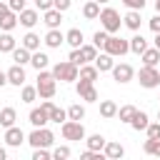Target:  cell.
Returning a JSON list of instances; mask_svg holds the SVG:
<instances>
[{
    "instance_id": "cell-44",
    "label": "cell",
    "mask_w": 160,
    "mask_h": 160,
    "mask_svg": "<svg viewBox=\"0 0 160 160\" xmlns=\"http://www.w3.org/2000/svg\"><path fill=\"white\" fill-rule=\"evenodd\" d=\"M32 160H50V152H48V148H35V152H32Z\"/></svg>"
},
{
    "instance_id": "cell-25",
    "label": "cell",
    "mask_w": 160,
    "mask_h": 160,
    "mask_svg": "<svg viewBox=\"0 0 160 160\" xmlns=\"http://www.w3.org/2000/svg\"><path fill=\"white\" fill-rule=\"evenodd\" d=\"M30 58H32V52H30L28 48H22V45L12 50V60H15L18 65H25V62H30Z\"/></svg>"
},
{
    "instance_id": "cell-6",
    "label": "cell",
    "mask_w": 160,
    "mask_h": 160,
    "mask_svg": "<svg viewBox=\"0 0 160 160\" xmlns=\"http://www.w3.org/2000/svg\"><path fill=\"white\" fill-rule=\"evenodd\" d=\"M60 132H62L65 140H85V128H82L80 120H65Z\"/></svg>"
},
{
    "instance_id": "cell-34",
    "label": "cell",
    "mask_w": 160,
    "mask_h": 160,
    "mask_svg": "<svg viewBox=\"0 0 160 160\" xmlns=\"http://www.w3.org/2000/svg\"><path fill=\"white\" fill-rule=\"evenodd\" d=\"M142 150H145L148 155H155V158H160V140H155V138H148V140H145V145H142Z\"/></svg>"
},
{
    "instance_id": "cell-16",
    "label": "cell",
    "mask_w": 160,
    "mask_h": 160,
    "mask_svg": "<svg viewBox=\"0 0 160 160\" xmlns=\"http://www.w3.org/2000/svg\"><path fill=\"white\" fill-rule=\"evenodd\" d=\"M102 152H105V158H110V160H118V158H122V155H125V148H122L120 142H105Z\"/></svg>"
},
{
    "instance_id": "cell-29",
    "label": "cell",
    "mask_w": 160,
    "mask_h": 160,
    "mask_svg": "<svg viewBox=\"0 0 160 160\" xmlns=\"http://www.w3.org/2000/svg\"><path fill=\"white\" fill-rule=\"evenodd\" d=\"M12 50H15V38L2 30V35H0V52H12Z\"/></svg>"
},
{
    "instance_id": "cell-7",
    "label": "cell",
    "mask_w": 160,
    "mask_h": 160,
    "mask_svg": "<svg viewBox=\"0 0 160 160\" xmlns=\"http://www.w3.org/2000/svg\"><path fill=\"white\" fill-rule=\"evenodd\" d=\"M112 78H115V82L125 85V82H130V80L135 78V70H132L128 62H120V65H112Z\"/></svg>"
},
{
    "instance_id": "cell-33",
    "label": "cell",
    "mask_w": 160,
    "mask_h": 160,
    "mask_svg": "<svg viewBox=\"0 0 160 160\" xmlns=\"http://www.w3.org/2000/svg\"><path fill=\"white\" fill-rule=\"evenodd\" d=\"M85 142H88V148H90V150H102L108 140H105V138H102L100 132H95V135H90V138H88Z\"/></svg>"
},
{
    "instance_id": "cell-47",
    "label": "cell",
    "mask_w": 160,
    "mask_h": 160,
    "mask_svg": "<svg viewBox=\"0 0 160 160\" xmlns=\"http://www.w3.org/2000/svg\"><path fill=\"white\" fill-rule=\"evenodd\" d=\"M70 5H72V0H52V8H58L60 12L70 10Z\"/></svg>"
},
{
    "instance_id": "cell-27",
    "label": "cell",
    "mask_w": 160,
    "mask_h": 160,
    "mask_svg": "<svg viewBox=\"0 0 160 160\" xmlns=\"http://www.w3.org/2000/svg\"><path fill=\"white\" fill-rule=\"evenodd\" d=\"M65 42H68V45H72V48H80V45H82V32H80L78 28L68 30V32H65Z\"/></svg>"
},
{
    "instance_id": "cell-30",
    "label": "cell",
    "mask_w": 160,
    "mask_h": 160,
    "mask_svg": "<svg viewBox=\"0 0 160 160\" xmlns=\"http://www.w3.org/2000/svg\"><path fill=\"white\" fill-rule=\"evenodd\" d=\"M22 48H28L30 52H35V50L40 48V35H35V32H28V35L22 38Z\"/></svg>"
},
{
    "instance_id": "cell-14",
    "label": "cell",
    "mask_w": 160,
    "mask_h": 160,
    "mask_svg": "<svg viewBox=\"0 0 160 160\" xmlns=\"http://www.w3.org/2000/svg\"><path fill=\"white\" fill-rule=\"evenodd\" d=\"M48 48H60L62 42H65V35L58 30V28H52V30H48V35H45V40H42Z\"/></svg>"
},
{
    "instance_id": "cell-21",
    "label": "cell",
    "mask_w": 160,
    "mask_h": 160,
    "mask_svg": "<svg viewBox=\"0 0 160 160\" xmlns=\"http://www.w3.org/2000/svg\"><path fill=\"white\" fill-rule=\"evenodd\" d=\"M15 120H18V112H15V108H2V110H0V125H2V128H10V125H15Z\"/></svg>"
},
{
    "instance_id": "cell-56",
    "label": "cell",
    "mask_w": 160,
    "mask_h": 160,
    "mask_svg": "<svg viewBox=\"0 0 160 160\" xmlns=\"http://www.w3.org/2000/svg\"><path fill=\"white\" fill-rule=\"evenodd\" d=\"M95 2H100V5H105V2H110V0H95Z\"/></svg>"
},
{
    "instance_id": "cell-22",
    "label": "cell",
    "mask_w": 160,
    "mask_h": 160,
    "mask_svg": "<svg viewBox=\"0 0 160 160\" xmlns=\"http://www.w3.org/2000/svg\"><path fill=\"white\" fill-rule=\"evenodd\" d=\"M130 125H132V130H138V132H140V130H145V128L150 125V118H148V112L138 110V112H135V118L130 120Z\"/></svg>"
},
{
    "instance_id": "cell-28",
    "label": "cell",
    "mask_w": 160,
    "mask_h": 160,
    "mask_svg": "<svg viewBox=\"0 0 160 160\" xmlns=\"http://www.w3.org/2000/svg\"><path fill=\"white\" fill-rule=\"evenodd\" d=\"M100 115L108 118V120L115 118V115H118V105H115L112 100H102V102H100Z\"/></svg>"
},
{
    "instance_id": "cell-43",
    "label": "cell",
    "mask_w": 160,
    "mask_h": 160,
    "mask_svg": "<svg viewBox=\"0 0 160 160\" xmlns=\"http://www.w3.org/2000/svg\"><path fill=\"white\" fill-rule=\"evenodd\" d=\"M68 60H70V62H75L78 68H80V65H85V62H82V55H80V48H72V52H70V58H68Z\"/></svg>"
},
{
    "instance_id": "cell-48",
    "label": "cell",
    "mask_w": 160,
    "mask_h": 160,
    "mask_svg": "<svg viewBox=\"0 0 160 160\" xmlns=\"http://www.w3.org/2000/svg\"><path fill=\"white\" fill-rule=\"evenodd\" d=\"M35 8H38L40 12H45V10L52 8V0H35Z\"/></svg>"
},
{
    "instance_id": "cell-20",
    "label": "cell",
    "mask_w": 160,
    "mask_h": 160,
    "mask_svg": "<svg viewBox=\"0 0 160 160\" xmlns=\"http://www.w3.org/2000/svg\"><path fill=\"white\" fill-rule=\"evenodd\" d=\"M112 65H115V62H112V55H110V52H102V55H98V58H95V68H98L100 72L112 70Z\"/></svg>"
},
{
    "instance_id": "cell-39",
    "label": "cell",
    "mask_w": 160,
    "mask_h": 160,
    "mask_svg": "<svg viewBox=\"0 0 160 160\" xmlns=\"http://www.w3.org/2000/svg\"><path fill=\"white\" fill-rule=\"evenodd\" d=\"M35 98H38V88L25 85V88H22V102H32Z\"/></svg>"
},
{
    "instance_id": "cell-35",
    "label": "cell",
    "mask_w": 160,
    "mask_h": 160,
    "mask_svg": "<svg viewBox=\"0 0 160 160\" xmlns=\"http://www.w3.org/2000/svg\"><path fill=\"white\" fill-rule=\"evenodd\" d=\"M80 55H82V62H90L98 58V48L95 45H80Z\"/></svg>"
},
{
    "instance_id": "cell-2",
    "label": "cell",
    "mask_w": 160,
    "mask_h": 160,
    "mask_svg": "<svg viewBox=\"0 0 160 160\" xmlns=\"http://www.w3.org/2000/svg\"><path fill=\"white\" fill-rule=\"evenodd\" d=\"M100 22H102V30H108L110 35L112 32H118L120 30V12L115 10V8H102L100 10Z\"/></svg>"
},
{
    "instance_id": "cell-57",
    "label": "cell",
    "mask_w": 160,
    "mask_h": 160,
    "mask_svg": "<svg viewBox=\"0 0 160 160\" xmlns=\"http://www.w3.org/2000/svg\"><path fill=\"white\" fill-rule=\"evenodd\" d=\"M158 120H160V110H158Z\"/></svg>"
},
{
    "instance_id": "cell-15",
    "label": "cell",
    "mask_w": 160,
    "mask_h": 160,
    "mask_svg": "<svg viewBox=\"0 0 160 160\" xmlns=\"http://www.w3.org/2000/svg\"><path fill=\"white\" fill-rule=\"evenodd\" d=\"M60 22H62V12L58 10V8H50V10H45V25L52 30V28H60Z\"/></svg>"
},
{
    "instance_id": "cell-37",
    "label": "cell",
    "mask_w": 160,
    "mask_h": 160,
    "mask_svg": "<svg viewBox=\"0 0 160 160\" xmlns=\"http://www.w3.org/2000/svg\"><path fill=\"white\" fill-rule=\"evenodd\" d=\"M48 115H50V122H58V125L68 120V110H62V108H58V105H55V108H52Z\"/></svg>"
},
{
    "instance_id": "cell-3",
    "label": "cell",
    "mask_w": 160,
    "mask_h": 160,
    "mask_svg": "<svg viewBox=\"0 0 160 160\" xmlns=\"http://www.w3.org/2000/svg\"><path fill=\"white\" fill-rule=\"evenodd\" d=\"M102 48H105V52H110L112 58H122L125 52H130V40H122V38H118V35H110Z\"/></svg>"
},
{
    "instance_id": "cell-32",
    "label": "cell",
    "mask_w": 160,
    "mask_h": 160,
    "mask_svg": "<svg viewBox=\"0 0 160 160\" xmlns=\"http://www.w3.org/2000/svg\"><path fill=\"white\" fill-rule=\"evenodd\" d=\"M135 112H138V108H132V105H122V108L118 110V118H120V122H130V120L135 118Z\"/></svg>"
},
{
    "instance_id": "cell-18",
    "label": "cell",
    "mask_w": 160,
    "mask_h": 160,
    "mask_svg": "<svg viewBox=\"0 0 160 160\" xmlns=\"http://www.w3.org/2000/svg\"><path fill=\"white\" fill-rule=\"evenodd\" d=\"M82 18H85V20H95V18H100V2H95V0L85 2V5H82Z\"/></svg>"
},
{
    "instance_id": "cell-49",
    "label": "cell",
    "mask_w": 160,
    "mask_h": 160,
    "mask_svg": "<svg viewBox=\"0 0 160 160\" xmlns=\"http://www.w3.org/2000/svg\"><path fill=\"white\" fill-rule=\"evenodd\" d=\"M150 30H152V32H160V12H158L155 18H150Z\"/></svg>"
},
{
    "instance_id": "cell-54",
    "label": "cell",
    "mask_w": 160,
    "mask_h": 160,
    "mask_svg": "<svg viewBox=\"0 0 160 160\" xmlns=\"http://www.w3.org/2000/svg\"><path fill=\"white\" fill-rule=\"evenodd\" d=\"M155 48L160 50V32H155Z\"/></svg>"
},
{
    "instance_id": "cell-5",
    "label": "cell",
    "mask_w": 160,
    "mask_h": 160,
    "mask_svg": "<svg viewBox=\"0 0 160 160\" xmlns=\"http://www.w3.org/2000/svg\"><path fill=\"white\" fill-rule=\"evenodd\" d=\"M138 80H140V85L142 88H158L160 85V70L158 68H150V65H142L140 68V72H138Z\"/></svg>"
},
{
    "instance_id": "cell-9",
    "label": "cell",
    "mask_w": 160,
    "mask_h": 160,
    "mask_svg": "<svg viewBox=\"0 0 160 160\" xmlns=\"http://www.w3.org/2000/svg\"><path fill=\"white\" fill-rule=\"evenodd\" d=\"M38 95L42 98V100H48V98H52L55 95V78L50 75V78H38Z\"/></svg>"
},
{
    "instance_id": "cell-17",
    "label": "cell",
    "mask_w": 160,
    "mask_h": 160,
    "mask_svg": "<svg viewBox=\"0 0 160 160\" xmlns=\"http://www.w3.org/2000/svg\"><path fill=\"white\" fill-rule=\"evenodd\" d=\"M98 75H100V70H98L95 65H88V62H85V65H80V75H78L80 80H88V82H95V80H98Z\"/></svg>"
},
{
    "instance_id": "cell-41",
    "label": "cell",
    "mask_w": 160,
    "mask_h": 160,
    "mask_svg": "<svg viewBox=\"0 0 160 160\" xmlns=\"http://www.w3.org/2000/svg\"><path fill=\"white\" fill-rule=\"evenodd\" d=\"M145 132H148V138H155V140H160V120H158V122H150V125L145 128Z\"/></svg>"
},
{
    "instance_id": "cell-46",
    "label": "cell",
    "mask_w": 160,
    "mask_h": 160,
    "mask_svg": "<svg viewBox=\"0 0 160 160\" xmlns=\"http://www.w3.org/2000/svg\"><path fill=\"white\" fill-rule=\"evenodd\" d=\"M8 5H10L12 12H22L25 10V0H8Z\"/></svg>"
},
{
    "instance_id": "cell-50",
    "label": "cell",
    "mask_w": 160,
    "mask_h": 160,
    "mask_svg": "<svg viewBox=\"0 0 160 160\" xmlns=\"http://www.w3.org/2000/svg\"><path fill=\"white\" fill-rule=\"evenodd\" d=\"M8 12H12V10H10V5H8L5 0H0V20H2V18L8 15Z\"/></svg>"
},
{
    "instance_id": "cell-31",
    "label": "cell",
    "mask_w": 160,
    "mask_h": 160,
    "mask_svg": "<svg viewBox=\"0 0 160 160\" xmlns=\"http://www.w3.org/2000/svg\"><path fill=\"white\" fill-rule=\"evenodd\" d=\"M20 20H18V12H8L2 20H0V30H5V32H10L15 25H18Z\"/></svg>"
},
{
    "instance_id": "cell-4",
    "label": "cell",
    "mask_w": 160,
    "mask_h": 160,
    "mask_svg": "<svg viewBox=\"0 0 160 160\" xmlns=\"http://www.w3.org/2000/svg\"><path fill=\"white\" fill-rule=\"evenodd\" d=\"M28 142L32 148H50L55 142V135L48 130V128H35L30 135H28Z\"/></svg>"
},
{
    "instance_id": "cell-53",
    "label": "cell",
    "mask_w": 160,
    "mask_h": 160,
    "mask_svg": "<svg viewBox=\"0 0 160 160\" xmlns=\"http://www.w3.org/2000/svg\"><path fill=\"white\" fill-rule=\"evenodd\" d=\"M5 158H8V150H5V148H0V160H5Z\"/></svg>"
},
{
    "instance_id": "cell-38",
    "label": "cell",
    "mask_w": 160,
    "mask_h": 160,
    "mask_svg": "<svg viewBox=\"0 0 160 160\" xmlns=\"http://www.w3.org/2000/svg\"><path fill=\"white\" fill-rule=\"evenodd\" d=\"M108 38H110V32H108V30H98V32L92 35V45H95V48H102Z\"/></svg>"
},
{
    "instance_id": "cell-19",
    "label": "cell",
    "mask_w": 160,
    "mask_h": 160,
    "mask_svg": "<svg viewBox=\"0 0 160 160\" xmlns=\"http://www.w3.org/2000/svg\"><path fill=\"white\" fill-rule=\"evenodd\" d=\"M158 62H160V50H158V48H148V50L142 52V65L158 68Z\"/></svg>"
},
{
    "instance_id": "cell-52",
    "label": "cell",
    "mask_w": 160,
    "mask_h": 160,
    "mask_svg": "<svg viewBox=\"0 0 160 160\" xmlns=\"http://www.w3.org/2000/svg\"><path fill=\"white\" fill-rule=\"evenodd\" d=\"M2 85H8V72L0 70V88H2Z\"/></svg>"
},
{
    "instance_id": "cell-26",
    "label": "cell",
    "mask_w": 160,
    "mask_h": 160,
    "mask_svg": "<svg viewBox=\"0 0 160 160\" xmlns=\"http://www.w3.org/2000/svg\"><path fill=\"white\" fill-rule=\"evenodd\" d=\"M140 22H142V18H140V10H130V12L125 15V25H128L130 30H140Z\"/></svg>"
},
{
    "instance_id": "cell-1",
    "label": "cell",
    "mask_w": 160,
    "mask_h": 160,
    "mask_svg": "<svg viewBox=\"0 0 160 160\" xmlns=\"http://www.w3.org/2000/svg\"><path fill=\"white\" fill-rule=\"evenodd\" d=\"M78 75H80V70H78V65L70 62V60L58 62V65L52 68V78H55V80H62V82H75Z\"/></svg>"
},
{
    "instance_id": "cell-23",
    "label": "cell",
    "mask_w": 160,
    "mask_h": 160,
    "mask_svg": "<svg viewBox=\"0 0 160 160\" xmlns=\"http://www.w3.org/2000/svg\"><path fill=\"white\" fill-rule=\"evenodd\" d=\"M48 62H50V58H48L45 52H40V50H35V52H32V58H30V65H32L35 70H45V68H48Z\"/></svg>"
},
{
    "instance_id": "cell-55",
    "label": "cell",
    "mask_w": 160,
    "mask_h": 160,
    "mask_svg": "<svg viewBox=\"0 0 160 160\" xmlns=\"http://www.w3.org/2000/svg\"><path fill=\"white\" fill-rule=\"evenodd\" d=\"M155 10H158V12H160V0H155Z\"/></svg>"
},
{
    "instance_id": "cell-24",
    "label": "cell",
    "mask_w": 160,
    "mask_h": 160,
    "mask_svg": "<svg viewBox=\"0 0 160 160\" xmlns=\"http://www.w3.org/2000/svg\"><path fill=\"white\" fill-rule=\"evenodd\" d=\"M130 50H132L135 55H142V52L148 50V40H145L142 35H135V38H130Z\"/></svg>"
},
{
    "instance_id": "cell-42",
    "label": "cell",
    "mask_w": 160,
    "mask_h": 160,
    "mask_svg": "<svg viewBox=\"0 0 160 160\" xmlns=\"http://www.w3.org/2000/svg\"><path fill=\"white\" fill-rule=\"evenodd\" d=\"M80 160H102V155H100V150H85L82 155H80Z\"/></svg>"
},
{
    "instance_id": "cell-13",
    "label": "cell",
    "mask_w": 160,
    "mask_h": 160,
    "mask_svg": "<svg viewBox=\"0 0 160 160\" xmlns=\"http://www.w3.org/2000/svg\"><path fill=\"white\" fill-rule=\"evenodd\" d=\"M38 12H40L38 8H35V10H28V8H25L22 12H18V20H20V25H25V28H32V25L40 20V15H38Z\"/></svg>"
},
{
    "instance_id": "cell-40",
    "label": "cell",
    "mask_w": 160,
    "mask_h": 160,
    "mask_svg": "<svg viewBox=\"0 0 160 160\" xmlns=\"http://www.w3.org/2000/svg\"><path fill=\"white\" fill-rule=\"evenodd\" d=\"M52 158H55V160H68V158H70V148H68V145H58V148L52 150Z\"/></svg>"
},
{
    "instance_id": "cell-45",
    "label": "cell",
    "mask_w": 160,
    "mask_h": 160,
    "mask_svg": "<svg viewBox=\"0 0 160 160\" xmlns=\"http://www.w3.org/2000/svg\"><path fill=\"white\" fill-rule=\"evenodd\" d=\"M128 10H142L145 8V0H122Z\"/></svg>"
},
{
    "instance_id": "cell-36",
    "label": "cell",
    "mask_w": 160,
    "mask_h": 160,
    "mask_svg": "<svg viewBox=\"0 0 160 160\" xmlns=\"http://www.w3.org/2000/svg\"><path fill=\"white\" fill-rule=\"evenodd\" d=\"M82 118H85V108L80 102H75V105L68 108V120H82Z\"/></svg>"
},
{
    "instance_id": "cell-10",
    "label": "cell",
    "mask_w": 160,
    "mask_h": 160,
    "mask_svg": "<svg viewBox=\"0 0 160 160\" xmlns=\"http://www.w3.org/2000/svg\"><path fill=\"white\" fill-rule=\"evenodd\" d=\"M5 142H8L10 148H20V145L25 142V132H22L20 128L10 125V128H5Z\"/></svg>"
},
{
    "instance_id": "cell-51",
    "label": "cell",
    "mask_w": 160,
    "mask_h": 160,
    "mask_svg": "<svg viewBox=\"0 0 160 160\" xmlns=\"http://www.w3.org/2000/svg\"><path fill=\"white\" fill-rule=\"evenodd\" d=\"M40 108H42V110H45V112H50V110H52V108H55V102H52V100H50V98H48V100H45V102H42V105H40Z\"/></svg>"
},
{
    "instance_id": "cell-11",
    "label": "cell",
    "mask_w": 160,
    "mask_h": 160,
    "mask_svg": "<svg viewBox=\"0 0 160 160\" xmlns=\"http://www.w3.org/2000/svg\"><path fill=\"white\" fill-rule=\"evenodd\" d=\"M28 120H30V125H32V128H45V125L50 122V115H48L42 108H32V110H30V115H28Z\"/></svg>"
},
{
    "instance_id": "cell-8",
    "label": "cell",
    "mask_w": 160,
    "mask_h": 160,
    "mask_svg": "<svg viewBox=\"0 0 160 160\" xmlns=\"http://www.w3.org/2000/svg\"><path fill=\"white\" fill-rule=\"evenodd\" d=\"M75 90H78V95H80L85 102H98V90L92 88V82H88V80H78Z\"/></svg>"
},
{
    "instance_id": "cell-12",
    "label": "cell",
    "mask_w": 160,
    "mask_h": 160,
    "mask_svg": "<svg viewBox=\"0 0 160 160\" xmlns=\"http://www.w3.org/2000/svg\"><path fill=\"white\" fill-rule=\"evenodd\" d=\"M8 82H10V85H18V88L25 85V70H22V65L15 62V65L8 70Z\"/></svg>"
}]
</instances>
